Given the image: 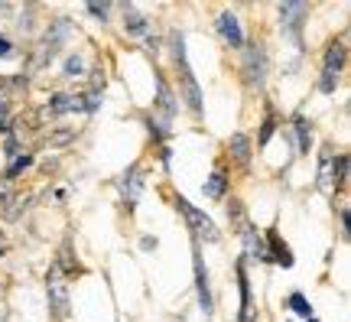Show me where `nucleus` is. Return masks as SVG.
<instances>
[{"instance_id": "7", "label": "nucleus", "mask_w": 351, "mask_h": 322, "mask_svg": "<svg viewBox=\"0 0 351 322\" xmlns=\"http://www.w3.org/2000/svg\"><path fill=\"white\" fill-rule=\"evenodd\" d=\"M49 111L52 114H69V111H85V104L78 95H56L49 101Z\"/></svg>"}, {"instance_id": "16", "label": "nucleus", "mask_w": 351, "mask_h": 322, "mask_svg": "<svg viewBox=\"0 0 351 322\" xmlns=\"http://www.w3.org/2000/svg\"><path fill=\"white\" fill-rule=\"evenodd\" d=\"M289 306H293V310L300 312V316H306V319L313 316V306H309V299L302 297V293H293V299H289Z\"/></svg>"}, {"instance_id": "22", "label": "nucleus", "mask_w": 351, "mask_h": 322, "mask_svg": "<svg viewBox=\"0 0 351 322\" xmlns=\"http://www.w3.org/2000/svg\"><path fill=\"white\" fill-rule=\"evenodd\" d=\"M10 56V39H0V59Z\"/></svg>"}, {"instance_id": "5", "label": "nucleus", "mask_w": 351, "mask_h": 322, "mask_svg": "<svg viewBox=\"0 0 351 322\" xmlns=\"http://www.w3.org/2000/svg\"><path fill=\"white\" fill-rule=\"evenodd\" d=\"M195 286H199V306L205 316H212V293H208V273L202 271V260H195Z\"/></svg>"}, {"instance_id": "1", "label": "nucleus", "mask_w": 351, "mask_h": 322, "mask_svg": "<svg viewBox=\"0 0 351 322\" xmlns=\"http://www.w3.org/2000/svg\"><path fill=\"white\" fill-rule=\"evenodd\" d=\"M176 205H179V211L186 215V222L192 225V231L202 238H208V241H218V228H215V222L205 215V211H199L192 202H186V198H176Z\"/></svg>"}, {"instance_id": "18", "label": "nucleus", "mask_w": 351, "mask_h": 322, "mask_svg": "<svg viewBox=\"0 0 351 322\" xmlns=\"http://www.w3.org/2000/svg\"><path fill=\"white\" fill-rule=\"evenodd\" d=\"M296 147L300 150L309 147V124H306L302 117H296Z\"/></svg>"}, {"instance_id": "19", "label": "nucleus", "mask_w": 351, "mask_h": 322, "mask_svg": "<svg viewBox=\"0 0 351 322\" xmlns=\"http://www.w3.org/2000/svg\"><path fill=\"white\" fill-rule=\"evenodd\" d=\"M82 104H85V111H95L101 104V91H88L85 98H82Z\"/></svg>"}, {"instance_id": "12", "label": "nucleus", "mask_w": 351, "mask_h": 322, "mask_svg": "<svg viewBox=\"0 0 351 322\" xmlns=\"http://www.w3.org/2000/svg\"><path fill=\"white\" fill-rule=\"evenodd\" d=\"M231 153H234L241 163H247V157H251V140L244 134H234L231 137Z\"/></svg>"}, {"instance_id": "8", "label": "nucleus", "mask_w": 351, "mask_h": 322, "mask_svg": "<svg viewBox=\"0 0 351 322\" xmlns=\"http://www.w3.org/2000/svg\"><path fill=\"white\" fill-rule=\"evenodd\" d=\"M341 65H345V43H332L326 52V69H322V72L341 75Z\"/></svg>"}, {"instance_id": "13", "label": "nucleus", "mask_w": 351, "mask_h": 322, "mask_svg": "<svg viewBox=\"0 0 351 322\" xmlns=\"http://www.w3.org/2000/svg\"><path fill=\"white\" fill-rule=\"evenodd\" d=\"M205 196H208V198H221V196H225V176H221V173L208 176V179H205Z\"/></svg>"}, {"instance_id": "20", "label": "nucleus", "mask_w": 351, "mask_h": 322, "mask_svg": "<svg viewBox=\"0 0 351 322\" xmlns=\"http://www.w3.org/2000/svg\"><path fill=\"white\" fill-rule=\"evenodd\" d=\"M23 166H29V157H20V160L13 163V166H10V176H16L20 170H23Z\"/></svg>"}, {"instance_id": "9", "label": "nucleus", "mask_w": 351, "mask_h": 322, "mask_svg": "<svg viewBox=\"0 0 351 322\" xmlns=\"http://www.w3.org/2000/svg\"><path fill=\"white\" fill-rule=\"evenodd\" d=\"M332 150H322V166H319V186L326 189H332V179H335V176H332Z\"/></svg>"}, {"instance_id": "11", "label": "nucleus", "mask_w": 351, "mask_h": 322, "mask_svg": "<svg viewBox=\"0 0 351 322\" xmlns=\"http://www.w3.org/2000/svg\"><path fill=\"white\" fill-rule=\"evenodd\" d=\"M244 241H247V257H251V260H261V257H263L261 235H257L254 228H244Z\"/></svg>"}, {"instance_id": "17", "label": "nucleus", "mask_w": 351, "mask_h": 322, "mask_svg": "<svg viewBox=\"0 0 351 322\" xmlns=\"http://www.w3.org/2000/svg\"><path fill=\"white\" fill-rule=\"evenodd\" d=\"M82 72H85V59H82V56H69V59H65V75L75 78V75H82Z\"/></svg>"}, {"instance_id": "10", "label": "nucleus", "mask_w": 351, "mask_h": 322, "mask_svg": "<svg viewBox=\"0 0 351 322\" xmlns=\"http://www.w3.org/2000/svg\"><path fill=\"white\" fill-rule=\"evenodd\" d=\"M241 277V322H251V290H247V277L244 271H238Z\"/></svg>"}, {"instance_id": "15", "label": "nucleus", "mask_w": 351, "mask_h": 322, "mask_svg": "<svg viewBox=\"0 0 351 322\" xmlns=\"http://www.w3.org/2000/svg\"><path fill=\"white\" fill-rule=\"evenodd\" d=\"M160 111H163L166 117H173V114H176V101H173V91H169V88H166L163 82H160Z\"/></svg>"}, {"instance_id": "21", "label": "nucleus", "mask_w": 351, "mask_h": 322, "mask_svg": "<svg viewBox=\"0 0 351 322\" xmlns=\"http://www.w3.org/2000/svg\"><path fill=\"white\" fill-rule=\"evenodd\" d=\"M88 13H95V16H101V20H104V16H108V7H98V3H91V7H88Z\"/></svg>"}, {"instance_id": "6", "label": "nucleus", "mask_w": 351, "mask_h": 322, "mask_svg": "<svg viewBox=\"0 0 351 322\" xmlns=\"http://www.w3.org/2000/svg\"><path fill=\"white\" fill-rule=\"evenodd\" d=\"M124 30L130 33V36H147V30H150V20H147L143 13H137L134 7H127V10H124Z\"/></svg>"}, {"instance_id": "4", "label": "nucleus", "mask_w": 351, "mask_h": 322, "mask_svg": "<svg viewBox=\"0 0 351 322\" xmlns=\"http://www.w3.org/2000/svg\"><path fill=\"white\" fill-rule=\"evenodd\" d=\"M49 299H52L56 316H65V312H69V293H65V280L59 273H52V280H49Z\"/></svg>"}, {"instance_id": "14", "label": "nucleus", "mask_w": 351, "mask_h": 322, "mask_svg": "<svg viewBox=\"0 0 351 322\" xmlns=\"http://www.w3.org/2000/svg\"><path fill=\"white\" fill-rule=\"evenodd\" d=\"M280 13H283L287 26H293V30H296V20L306 13V3H280Z\"/></svg>"}, {"instance_id": "2", "label": "nucleus", "mask_w": 351, "mask_h": 322, "mask_svg": "<svg viewBox=\"0 0 351 322\" xmlns=\"http://www.w3.org/2000/svg\"><path fill=\"white\" fill-rule=\"evenodd\" d=\"M244 75H247L251 85H263V78H267V56H263L261 46L247 49V56H244Z\"/></svg>"}, {"instance_id": "3", "label": "nucleus", "mask_w": 351, "mask_h": 322, "mask_svg": "<svg viewBox=\"0 0 351 322\" xmlns=\"http://www.w3.org/2000/svg\"><path fill=\"white\" fill-rule=\"evenodd\" d=\"M218 30H221V36H225V43L231 49L244 46V33H241V23L234 13H221V16H218Z\"/></svg>"}]
</instances>
